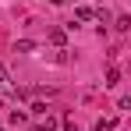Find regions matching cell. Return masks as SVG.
Returning <instances> with one entry per match:
<instances>
[{
    "instance_id": "cell-1",
    "label": "cell",
    "mask_w": 131,
    "mask_h": 131,
    "mask_svg": "<svg viewBox=\"0 0 131 131\" xmlns=\"http://www.w3.org/2000/svg\"><path fill=\"white\" fill-rule=\"evenodd\" d=\"M92 18H96V11H92V7H85V4H78V7H74V21H92Z\"/></svg>"
},
{
    "instance_id": "cell-2",
    "label": "cell",
    "mask_w": 131,
    "mask_h": 131,
    "mask_svg": "<svg viewBox=\"0 0 131 131\" xmlns=\"http://www.w3.org/2000/svg\"><path fill=\"white\" fill-rule=\"evenodd\" d=\"M0 92H4V96H11V92H14V85H11V74L4 71V64H0Z\"/></svg>"
},
{
    "instance_id": "cell-3",
    "label": "cell",
    "mask_w": 131,
    "mask_h": 131,
    "mask_svg": "<svg viewBox=\"0 0 131 131\" xmlns=\"http://www.w3.org/2000/svg\"><path fill=\"white\" fill-rule=\"evenodd\" d=\"M50 43H53V46H64L67 43V32H64V28H53V32H50Z\"/></svg>"
},
{
    "instance_id": "cell-4",
    "label": "cell",
    "mask_w": 131,
    "mask_h": 131,
    "mask_svg": "<svg viewBox=\"0 0 131 131\" xmlns=\"http://www.w3.org/2000/svg\"><path fill=\"white\" fill-rule=\"evenodd\" d=\"M32 50H36L32 39H18V43H14V53H32Z\"/></svg>"
},
{
    "instance_id": "cell-5",
    "label": "cell",
    "mask_w": 131,
    "mask_h": 131,
    "mask_svg": "<svg viewBox=\"0 0 131 131\" xmlns=\"http://www.w3.org/2000/svg\"><path fill=\"white\" fill-rule=\"evenodd\" d=\"M117 128V117H103L99 124H96V131H113Z\"/></svg>"
},
{
    "instance_id": "cell-6",
    "label": "cell",
    "mask_w": 131,
    "mask_h": 131,
    "mask_svg": "<svg viewBox=\"0 0 131 131\" xmlns=\"http://www.w3.org/2000/svg\"><path fill=\"white\" fill-rule=\"evenodd\" d=\"M117 82H121V71H117V67H110V71H106V82H103V85H117Z\"/></svg>"
},
{
    "instance_id": "cell-7",
    "label": "cell",
    "mask_w": 131,
    "mask_h": 131,
    "mask_svg": "<svg viewBox=\"0 0 131 131\" xmlns=\"http://www.w3.org/2000/svg\"><path fill=\"white\" fill-rule=\"evenodd\" d=\"M117 28H121V32H128V28H131V18H128V14H121V18H117Z\"/></svg>"
},
{
    "instance_id": "cell-8",
    "label": "cell",
    "mask_w": 131,
    "mask_h": 131,
    "mask_svg": "<svg viewBox=\"0 0 131 131\" xmlns=\"http://www.w3.org/2000/svg\"><path fill=\"white\" fill-rule=\"evenodd\" d=\"M53 128H57V121H53V117H46V121H43V124H39L36 131H53Z\"/></svg>"
},
{
    "instance_id": "cell-9",
    "label": "cell",
    "mask_w": 131,
    "mask_h": 131,
    "mask_svg": "<svg viewBox=\"0 0 131 131\" xmlns=\"http://www.w3.org/2000/svg\"><path fill=\"white\" fill-rule=\"evenodd\" d=\"M64 131H78V124H74L71 117H64Z\"/></svg>"
},
{
    "instance_id": "cell-10",
    "label": "cell",
    "mask_w": 131,
    "mask_h": 131,
    "mask_svg": "<svg viewBox=\"0 0 131 131\" xmlns=\"http://www.w3.org/2000/svg\"><path fill=\"white\" fill-rule=\"evenodd\" d=\"M53 4H57V7H64V4H67V0H53Z\"/></svg>"
},
{
    "instance_id": "cell-11",
    "label": "cell",
    "mask_w": 131,
    "mask_h": 131,
    "mask_svg": "<svg viewBox=\"0 0 131 131\" xmlns=\"http://www.w3.org/2000/svg\"><path fill=\"white\" fill-rule=\"evenodd\" d=\"M0 110H4V103H0Z\"/></svg>"
}]
</instances>
